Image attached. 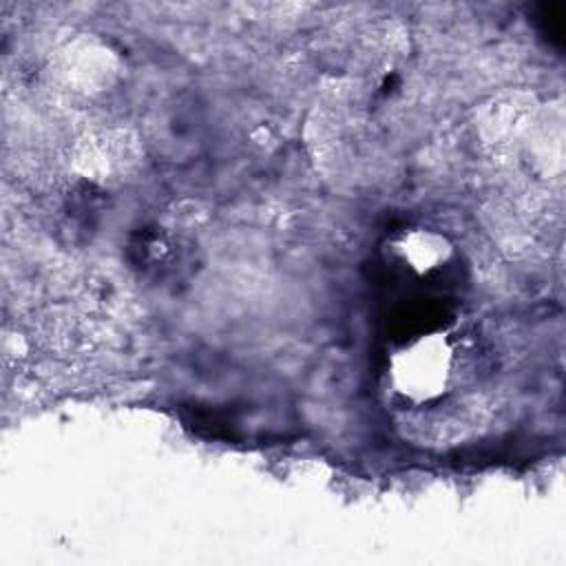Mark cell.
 I'll list each match as a JSON object with an SVG mask.
<instances>
[{
    "instance_id": "cell-3",
    "label": "cell",
    "mask_w": 566,
    "mask_h": 566,
    "mask_svg": "<svg viewBox=\"0 0 566 566\" xmlns=\"http://www.w3.org/2000/svg\"><path fill=\"white\" fill-rule=\"evenodd\" d=\"M133 254H135V265L142 268L144 272L150 274H161L170 268V263L175 261L177 252H175V243L157 230H146L142 232L133 245H130Z\"/></svg>"
},
{
    "instance_id": "cell-1",
    "label": "cell",
    "mask_w": 566,
    "mask_h": 566,
    "mask_svg": "<svg viewBox=\"0 0 566 566\" xmlns=\"http://www.w3.org/2000/svg\"><path fill=\"white\" fill-rule=\"evenodd\" d=\"M467 365L464 336L451 321L407 327L389 356V389L413 409L433 407L460 387Z\"/></svg>"
},
{
    "instance_id": "cell-2",
    "label": "cell",
    "mask_w": 566,
    "mask_h": 566,
    "mask_svg": "<svg viewBox=\"0 0 566 566\" xmlns=\"http://www.w3.org/2000/svg\"><path fill=\"white\" fill-rule=\"evenodd\" d=\"M387 263L405 279L420 281L427 290L442 287L458 274L455 245L429 228H402L385 243Z\"/></svg>"
},
{
    "instance_id": "cell-4",
    "label": "cell",
    "mask_w": 566,
    "mask_h": 566,
    "mask_svg": "<svg viewBox=\"0 0 566 566\" xmlns=\"http://www.w3.org/2000/svg\"><path fill=\"white\" fill-rule=\"evenodd\" d=\"M537 18L546 24V33L551 38H562V33H564V11H562V7L544 4Z\"/></svg>"
}]
</instances>
